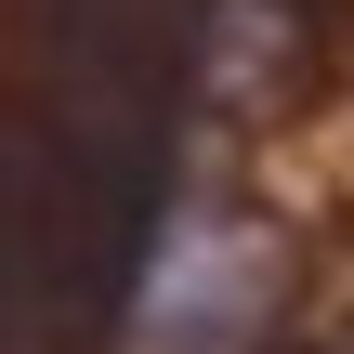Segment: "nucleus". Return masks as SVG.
Instances as JSON below:
<instances>
[{"label": "nucleus", "instance_id": "obj_1", "mask_svg": "<svg viewBox=\"0 0 354 354\" xmlns=\"http://www.w3.org/2000/svg\"><path fill=\"white\" fill-rule=\"evenodd\" d=\"M276 289H289V250L263 223H184L131 302L145 354H250L276 328Z\"/></svg>", "mask_w": 354, "mask_h": 354}]
</instances>
